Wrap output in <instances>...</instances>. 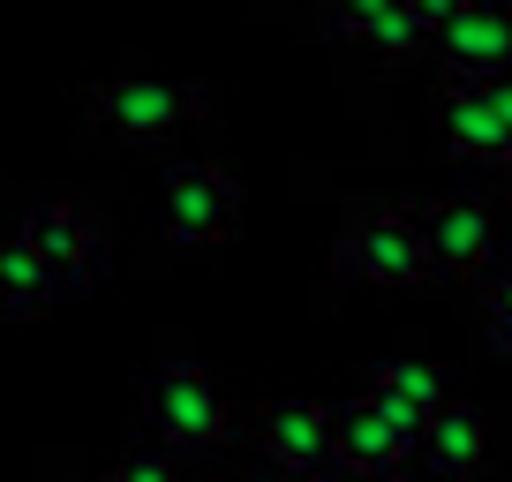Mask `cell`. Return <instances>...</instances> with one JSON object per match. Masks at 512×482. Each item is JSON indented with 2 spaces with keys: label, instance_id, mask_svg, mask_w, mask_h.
Listing matches in <instances>:
<instances>
[{
  "label": "cell",
  "instance_id": "obj_1",
  "mask_svg": "<svg viewBox=\"0 0 512 482\" xmlns=\"http://www.w3.org/2000/svg\"><path fill=\"white\" fill-rule=\"evenodd\" d=\"M144 422L166 452H211L226 437V392L211 370L196 362H166L159 377L144 385Z\"/></svg>",
  "mask_w": 512,
  "mask_h": 482
},
{
  "label": "cell",
  "instance_id": "obj_2",
  "mask_svg": "<svg viewBox=\"0 0 512 482\" xmlns=\"http://www.w3.org/2000/svg\"><path fill=\"white\" fill-rule=\"evenodd\" d=\"M332 264L347 279H362V287H415V279H430V257H422V234H415V211L400 204H369L362 219L339 234Z\"/></svg>",
  "mask_w": 512,
  "mask_h": 482
},
{
  "label": "cell",
  "instance_id": "obj_3",
  "mask_svg": "<svg viewBox=\"0 0 512 482\" xmlns=\"http://www.w3.org/2000/svg\"><path fill=\"white\" fill-rule=\"evenodd\" d=\"M415 437H422V415L377 400V392L332 407V452H339V467H354V475H400V467L415 460Z\"/></svg>",
  "mask_w": 512,
  "mask_h": 482
},
{
  "label": "cell",
  "instance_id": "obj_4",
  "mask_svg": "<svg viewBox=\"0 0 512 482\" xmlns=\"http://www.w3.org/2000/svg\"><path fill=\"white\" fill-rule=\"evenodd\" d=\"M159 219L174 241H226L241 219V181L226 174V166L211 159H181L174 174H166V196H159Z\"/></svg>",
  "mask_w": 512,
  "mask_h": 482
},
{
  "label": "cell",
  "instance_id": "obj_5",
  "mask_svg": "<svg viewBox=\"0 0 512 482\" xmlns=\"http://www.w3.org/2000/svg\"><path fill=\"white\" fill-rule=\"evenodd\" d=\"M91 106L121 144H151V136H166L174 121H189L196 91L189 83H166V76H144V68H113L91 91Z\"/></svg>",
  "mask_w": 512,
  "mask_h": 482
},
{
  "label": "cell",
  "instance_id": "obj_6",
  "mask_svg": "<svg viewBox=\"0 0 512 482\" xmlns=\"http://www.w3.org/2000/svg\"><path fill=\"white\" fill-rule=\"evenodd\" d=\"M437 61L452 83L512 76V0H460L452 23L437 31Z\"/></svg>",
  "mask_w": 512,
  "mask_h": 482
},
{
  "label": "cell",
  "instance_id": "obj_7",
  "mask_svg": "<svg viewBox=\"0 0 512 482\" xmlns=\"http://www.w3.org/2000/svg\"><path fill=\"white\" fill-rule=\"evenodd\" d=\"M415 234H422L430 272H445V279H467V272H482V264L497 257V219L475 196H437V204H422Z\"/></svg>",
  "mask_w": 512,
  "mask_h": 482
},
{
  "label": "cell",
  "instance_id": "obj_8",
  "mask_svg": "<svg viewBox=\"0 0 512 482\" xmlns=\"http://www.w3.org/2000/svg\"><path fill=\"white\" fill-rule=\"evenodd\" d=\"M256 445H264V460L287 467V475H332L339 467L332 407H317V400H264L256 407Z\"/></svg>",
  "mask_w": 512,
  "mask_h": 482
},
{
  "label": "cell",
  "instance_id": "obj_9",
  "mask_svg": "<svg viewBox=\"0 0 512 482\" xmlns=\"http://www.w3.org/2000/svg\"><path fill=\"white\" fill-rule=\"evenodd\" d=\"M23 241L38 249V264L53 272V287H76V279L98 272V219L83 204H68V196H53V204H38L31 219L16 226Z\"/></svg>",
  "mask_w": 512,
  "mask_h": 482
},
{
  "label": "cell",
  "instance_id": "obj_10",
  "mask_svg": "<svg viewBox=\"0 0 512 482\" xmlns=\"http://www.w3.org/2000/svg\"><path fill=\"white\" fill-rule=\"evenodd\" d=\"M437 121H445V144L460 151V159H497V166L512 159V136H505V121H497V106H490V91H482V83H452V76H445Z\"/></svg>",
  "mask_w": 512,
  "mask_h": 482
},
{
  "label": "cell",
  "instance_id": "obj_11",
  "mask_svg": "<svg viewBox=\"0 0 512 482\" xmlns=\"http://www.w3.org/2000/svg\"><path fill=\"white\" fill-rule=\"evenodd\" d=\"M415 452L437 467V475H475V467L490 460V422H482L475 400H445L430 422H422Z\"/></svg>",
  "mask_w": 512,
  "mask_h": 482
},
{
  "label": "cell",
  "instance_id": "obj_12",
  "mask_svg": "<svg viewBox=\"0 0 512 482\" xmlns=\"http://www.w3.org/2000/svg\"><path fill=\"white\" fill-rule=\"evenodd\" d=\"M324 23H332L339 38H362V46H377V53H415V46H422L415 16H407V0H339Z\"/></svg>",
  "mask_w": 512,
  "mask_h": 482
},
{
  "label": "cell",
  "instance_id": "obj_13",
  "mask_svg": "<svg viewBox=\"0 0 512 482\" xmlns=\"http://www.w3.org/2000/svg\"><path fill=\"white\" fill-rule=\"evenodd\" d=\"M53 302V272L38 264V249L23 234H0V309L8 317H38Z\"/></svg>",
  "mask_w": 512,
  "mask_h": 482
},
{
  "label": "cell",
  "instance_id": "obj_14",
  "mask_svg": "<svg viewBox=\"0 0 512 482\" xmlns=\"http://www.w3.org/2000/svg\"><path fill=\"white\" fill-rule=\"evenodd\" d=\"M369 392H377V400H392V407H407V415H422V422H430L437 407L452 400V392H445V377H437L430 362H415V354H400V362H377Z\"/></svg>",
  "mask_w": 512,
  "mask_h": 482
},
{
  "label": "cell",
  "instance_id": "obj_15",
  "mask_svg": "<svg viewBox=\"0 0 512 482\" xmlns=\"http://www.w3.org/2000/svg\"><path fill=\"white\" fill-rule=\"evenodd\" d=\"M113 482H189V475H181V460L166 445H136L121 467H113Z\"/></svg>",
  "mask_w": 512,
  "mask_h": 482
},
{
  "label": "cell",
  "instance_id": "obj_16",
  "mask_svg": "<svg viewBox=\"0 0 512 482\" xmlns=\"http://www.w3.org/2000/svg\"><path fill=\"white\" fill-rule=\"evenodd\" d=\"M482 339H490V347H505V354H512V309L482 302Z\"/></svg>",
  "mask_w": 512,
  "mask_h": 482
},
{
  "label": "cell",
  "instance_id": "obj_17",
  "mask_svg": "<svg viewBox=\"0 0 512 482\" xmlns=\"http://www.w3.org/2000/svg\"><path fill=\"white\" fill-rule=\"evenodd\" d=\"M482 91H490L497 121H505V136H512V76H490V83H482Z\"/></svg>",
  "mask_w": 512,
  "mask_h": 482
},
{
  "label": "cell",
  "instance_id": "obj_18",
  "mask_svg": "<svg viewBox=\"0 0 512 482\" xmlns=\"http://www.w3.org/2000/svg\"><path fill=\"white\" fill-rule=\"evenodd\" d=\"M490 302H497V309H512V272H505V279L490 287Z\"/></svg>",
  "mask_w": 512,
  "mask_h": 482
},
{
  "label": "cell",
  "instance_id": "obj_19",
  "mask_svg": "<svg viewBox=\"0 0 512 482\" xmlns=\"http://www.w3.org/2000/svg\"><path fill=\"white\" fill-rule=\"evenodd\" d=\"M83 482H113V475H83Z\"/></svg>",
  "mask_w": 512,
  "mask_h": 482
},
{
  "label": "cell",
  "instance_id": "obj_20",
  "mask_svg": "<svg viewBox=\"0 0 512 482\" xmlns=\"http://www.w3.org/2000/svg\"><path fill=\"white\" fill-rule=\"evenodd\" d=\"M505 181H512V159H505Z\"/></svg>",
  "mask_w": 512,
  "mask_h": 482
}]
</instances>
